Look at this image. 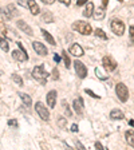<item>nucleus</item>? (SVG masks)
<instances>
[{
	"label": "nucleus",
	"instance_id": "29",
	"mask_svg": "<svg viewBox=\"0 0 134 150\" xmlns=\"http://www.w3.org/2000/svg\"><path fill=\"white\" fill-rule=\"evenodd\" d=\"M16 3L19 4V6H22L23 8H27V7H28V0H16Z\"/></svg>",
	"mask_w": 134,
	"mask_h": 150
},
{
	"label": "nucleus",
	"instance_id": "23",
	"mask_svg": "<svg viewBox=\"0 0 134 150\" xmlns=\"http://www.w3.org/2000/svg\"><path fill=\"white\" fill-rule=\"evenodd\" d=\"M62 58H63V61H64V67H66V68H70V64H71L70 56H68V54H67L64 50L62 51Z\"/></svg>",
	"mask_w": 134,
	"mask_h": 150
},
{
	"label": "nucleus",
	"instance_id": "31",
	"mask_svg": "<svg viewBox=\"0 0 134 150\" xmlns=\"http://www.w3.org/2000/svg\"><path fill=\"white\" fill-rule=\"evenodd\" d=\"M7 123H8V126H11V127H18V126H19V123H18L16 119H10Z\"/></svg>",
	"mask_w": 134,
	"mask_h": 150
},
{
	"label": "nucleus",
	"instance_id": "42",
	"mask_svg": "<svg viewBox=\"0 0 134 150\" xmlns=\"http://www.w3.org/2000/svg\"><path fill=\"white\" fill-rule=\"evenodd\" d=\"M77 147H79V149H85V146H83L82 144H79V142H77Z\"/></svg>",
	"mask_w": 134,
	"mask_h": 150
},
{
	"label": "nucleus",
	"instance_id": "19",
	"mask_svg": "<svg viewBox=\"0 0 134 150\" xmlns=\"http://www.w3.org/2000/svg\"><path fill=\"white\" fill-rule=\"evenodd\" d=\"M125 138H126V142H128L131 147H134V130L126 131V133H125Z\"/></svg>",
	"mask_w": 134,
	"mask_h": 150
},
{
	"label": "nucleus",
	"instance_id": "15",
	"mask_svg": "<svg viewBox=\"0 0 134 150\" xmlns=\"http://www.w3.org/2000/svg\"><path fill=\"white\" fill-rule=\"evenodd\" d=\"M110 118L114 119V121H119V119H123L125 118V115L119 109H114L110 111Z\"/></svg>",
	"mask_w": 134,
	"mask_h": 150
},
{
	"label": "nucleus",
	"instance_id": "8",
	"mask_svg": "<svg viewBox=\"0 0 134 150\" xmlns=\"http://www.w3.org/2000/svg\"><path fill=\"white\" fill-rule=\"evenodd\" d=\"M74 67H75V71H77V75L80 78V79H85V78L87 77V68L80 61L74 62Z\"/></svg>",
	"mask_w": 134,
	"mask_h": 150
},
{
	"label": "nucleus",
	"instance_id": "10",
	"mask_svg": "<svg viewBox=\"0 0 134 150\" xmlns=\"http://www.w3.org/2000/svg\"><path fill=\"white\" fill-rule=\"evenodd\" d=\"M16 26H18V28L20 30V31H23V32H26L27 35H30V36H32L34 35V31H32V28L27 24L24 20H16Z\"/></svg>",
	"mask_w": 134,
	"mask_h": 150
},
{
	"label": "nucleus",
	"instance_id": "1",
	"mask_svg": "<svg viewBox=\"0 0 134 150\" xmlns=\"http://www.w3.org/2000/svg\"><path fill=\"white\" fill-rule=\"evenodd\" d=\"M71 27H73L74 31L79 32L80 35H91V32H94L91 24L87 22H83V20H77V22H74Z\"/></svg>",
	"mask_w": 134,
	"mask_h": 150
},
{
	"label": "nucleus",
	"instance_id": "30",
	"mask_svg": "<svg viewBox=\"0 0 134 150\" xmlns=\"http://www.w3.org/2000/svg\"><path fill=\"white\" fill-rule=\"evenodd\" d=\"M51 77H52V79H54V80H58V79H59V71H58L56 67L52 70V75H51Z\"/></svg>",
	"mask_w": 134,
	"mask_h": 150
},
{
	"label": "nucleus",
	"instance_id": "40",
	"mask_svg": "<svg viewBox=\"0 0 134 150\" xmlns=\"http://www.w3.org/2000/svg\"><path fill=\"white\" fill-rule=\"evenodd\" d=\"M54 61L59 63V62H61V56H59V55H54Z\"/></svg>",
	"mask_w": 134,
	"mask_h": 150
},
{
	"label": "nucleus",
	"instance_id": "2",
	"mask_svg": "<svg viewBox=\"0 0 134 150\" xmlns=\"http://www.w3.org/2000/svg\"><path fill=\"white\" fill-rule=\"evenodd\" d=\"M32 77L35 78L40 85H46L47 83V78H48V73L44 70V66L40 64V66H36L32 70Z\"/></svg>",
	"mask_w": 134,
	"mask_h": 150
},
{
	"label": "nucleus",
	"instance_id": "5",
	"mask_svg": "<svg viewBox=\"0 0 134 150\" xmlns=\"http://www.w3.org/2000/svg\"><path fill=\"white\" fill-rule=\"evenodd\" d=\"M115 94L118 96V99L121 102H126L129 99V89L125 86L123 83H117L115 86Z\"/></svg>",
	"mask_w": 134,
	"mask_h": 150
},
{
	"label": "nucleus",
	"instance_id": "3",
	"mask_svg": "<svg viewBox=\"0 0 134 150\" xmlns=\"http://www.w3.org/2000/svg\"><path fill=\"white\" fill-rule=\"evenodd\" d=\"M110 28L117 36H122L125 32V23L121 19L115 18V19H111V22H110Z\"/></svg>",
	"mask_w": 134,
	"mask_h": 150
},
{
	"label": "nucleus",
	"instance_id": "16",
	"mask_svg": "<svg viewBox=\"0 0 134 150\" xmlns=\"http://www.w3.org/2000/svg\"><path fill=\"white\" fill-rule=\"evenodd\" d=\"M28 8L32 15H38V13L40 12V8H39V6L36 4L35 0H28Z\"/></svg>",
	"mask_w": 134,
	"mask_h": 150
},
{
	"label": "nucleus",
	"instance_id": "7",
	"mask_svg": "<svg viewBox=\"0 0 134 150\" xmlns=\"http://www.w3.org/2000/svg\"><path fill=\"white\" fill-rule=\"evenodd\" d=\"M102 66L107 73H113L117 68V62L113 59L111 56H103L102 59Z\"/></svg>",
	"mask_w": 134,
	"mask_h": 150
},
{
	"label": "nucleus",
	"instance_id": "24",
	"mask_svg": "<svg viewBox=\"0 0 134 150\" xmlns=\"http://www.w3.org/2000/svg\"><path fill=\"white\" fill-rule=\"evenodd\" d=\"M95 74H97V77L99 78V79H102V80H106V79H109V75L107 74H105L102 70L99 67H97L95 68Z\"/></svg>",
	"mask_w": 134,
	"mask_h": 150
},
{
	"label": "nucleus",
	"instance_id": "13",
	"mask_svg": "<svg viewBox=\"0 0 134 150\" xmlns=\"http://www.w3.org/2000/svg\"><path fill=\"white\" fill-rule=\"evenodd\" d=\"M94 11H95L94 3L93 1H87L86 8H85V11H83V16H85V18H91V16L94 15Z\"/></svg>",
	"mask_w": 134,
	"mask_h": 150
},
{
	"label": "nucleus",
	"instance_id": "17",
	"mask_svg": "<svg viewBox=\"0 0 134 150\" xmlns=\"http://www.w3.org/2000/svg\"><path fill=\"white\" fill-rule=\"evenodd\" d=\"M18 95L20 96V99H22L23 103H24L27 107H30V106L32 105V99H31V96H30L28 94H26V93H18Z\"/></svg>",
	"mask_w": 134,
	"mask_h": 150
},
{
	"label": "nucleus",
	"instance_id": "34",
	"mask_svg": "<svg viewBox=\"0 0 134 150\" xmlns=\"http://www.w3.org/2000/svg\"><path fill=\"white\" fill-rule=\"evenodd\" d=\"M63 106H64V110H66V114H67V117H71V114H73V113H71L70 107L67 106V103H66V102H63Z\"/></svg>",
	"mask_w": 134,
	"mask_h": 150
},
{
	"label": "nucleus",
	"instance_id": "6",
	"mask_svg": "<svg viewBox=\"0 0 134 150\" xmlns=\"http://www.w3.org/2000/svg\"><path fill=\"white\" fill-rule=\"evenodd\" d=\"M35 111L38 113V117H40L42 121H48V119H50V113H48V109L42 102H36Z\"/></svg>",
	"mask_w": 134,
	"mask_h": 150
},
{
	"label": "nucleus",
	"instance_id": "43",
	"mask_svg": "<svg viewBox=\"0 0 134 150\" xmlns=\"http://www.w3.org/2000/svg\"><path fill=\"white\" fill-rule=\"evenodd\" d=\"M118 1H122V0H118Z\"/></svg>",
	"mask_w": 134,
	"mask_h": 150
},
{
	"label": "nucleus",
	"instance_id": "14",
	"mask_svg": "<svg viewBox=\"0 0 134 150\" xmlns=\"http://www.w3.org/2000/svg\"><path fill=\"white\" fill-rule=\"evenodd\" d=\"M70 52L74 55V56H82L85 52H83V48L80 47L78 43H74L73 46L70 47Z\"/></svg>",
	"mask_w": 134,
	"mask_h": 150
},
{
	"label": "nucleus",
	"instance_id": "39",
	"mask_svg": "<svg viewBox=\"0 0 134 150\" xmlns=\"http://www.w3.org/2000/svg\"><path fill=\"white\" fill-rule=\"evenodd\" d=\"M95 147H97V149H103V146H102V144H101V142H95Z\"/></svg>",
	"mask_w": 134,
	"mask_h": 150
},
{
	"label": "nucleus",
	"instance_id": "28",
	"mask_svg": "<svg viewBox=\"0 0 134 150\" xmlns=\"http://www.w3.org/2000/svg\"><path fill=\"white\" fill-rule=\"evenodd\" d=\"M66 123H67V121H66V118H63V117H59L58 118V125L61 126V127H66Z\"/></svg>",
	"mask_w": 134,
	"mask_h": 150
},
{
	"label": "nucleus",
	"instance_id": "21",
	"mask_svg": "<svg viewBox=\"0 0 134 150\" xmlns=\"http://www.w3.org/2000/svg\"><path fill=\"white\" fill-rule=\"evenodd\" d=\"M6 11L10 13L11 18H16V16H19V11H16V8H15L13 4H8V6L6 7Z\"/></svg>",
	"mask_w": 134,
	"mask_h": 150
},
{
	"label": "nucleus",
	"instance_id": "35",
	"mask_svg": "<svg viewBox=\"0 0 134 150\" xmlns=\"http://www.w3.org/2000/svg\"><path fill=\"white\" fill-rule=\"evenodd\" d=\"M87 1H89V0H78V1H77V6L80 7V6H83V4H87Z\"/></svg>",
	"mask_w": 134,
	"mask_h": 150
},
{
	"label": "nucleus",
	"instance_id": "38",
	"mask_svg": "<svg viewBox=\"0 0 134 150\" xmlns=\"http://www.w3.org/2000/svg\"><path fill=\"white\" fill-rule=\"evenodd\" d=\"M55 0H42V3H44V4H52Z\"/></svg>",
	"mask_w": 134,
	"mask_h": 150
},
{
	"label": "nucleus",
	"instance_id": "37",
	"mask_svg": "<svg viewBox=\"0 0 134 150\" xmlns=\"http://www.w3.org/2000/svg\"><path fill=\"white\" fill-rule=\"evenodd\" d=\"M71 130H73L74 133H77V131H78V125H77V123H74L73 126H71Z\"/></svg>",
	"mask_w": 134,
	"mask_h": 150
},
{
	"label": "nucleus",
	"instance_id": "4",
	"mask_svg": "<svg viewBox=\"0 0 134 150\" xmlns=\"http://www.w3.org/2000/svg\"><path fill=\"white\" fill-rule=\"evenodd\" d=\"M18 46H19L20 50H13V51H12V58L15 59V61H18V62H26V61H28V54H27V51L24 50L23 44L20 43V42H18Z\"/></svg>",
	"mask_w": 134,
	"mask_h": 150
},
{
	"label": "nucleus",
	"instance_id": "20",
	"mask_svg": "<svg viewBox=\"0 0 134 150\" xmlns=\"http://www.w3.org/2000/svg\"><path fill=\"white\" fill-rule=\"evenodd\" d=\"M94 18H95L97 20H102L103 18H105V7H99V8H97L95 11H94Z\"/></svg>",
	"mask_w": 134,
	"mask_h": 150
},
{
	"label": "nucleus",
	"instance_id": "41",
	"mask_svg": "<svg viewBox=\"0 0 134 150\" xmlns=\"http://www.w3.org/2000/svg\"><path fill=\"white\" fill-rule=\"evenodd\" d=\"M107 4H109V0H102V7H107Z\"/></svg>",
	"mask_w": 134,
	"mask_h": 150
},
{
	"label": "nucleus",
	"instance_id": "9",
	"mask_svg": "<svg viewBox=\"0 0 134 150\" xmlns=\"http://www.w3.org/2000/svg\"><path fill=\"white\" fill-rule=\"evenodd\" d=\"M32 47H34V50L36 51V54L40 55V56H46V55L48 54L46 46L43 44V43H40V42H32Z\"/></svg>",
	"mask_w": 134,
	"mask_h": 150
},
{
	"label": "nucleus",
	"instance_id": "32",
	"mask_svg": "<svg viewBox=\"0 0 134 150\" xmlns=\"http://www.w3.org/2000/svg\"><path fill=\"white\" fill-rule=\"evenodd\" d=\"M85 93H86V94H89L90 96H93V98H95V99H99V98H101V96H99V95H97L95 93H93V91H91V90H89V89H86V90H85Z\"/></svg>",
	"mask_w": 134,
	"mask_h": 150
},
{
	"label": "nucleus",
	"instance_id": "36",
	"mask_svg": "<svg viewBox=\"0 0 134 150\" xmlns=\"http://www.w3.org/2000/svg\"><path fill=\"white\" fill-rule=\"evenodd\" d=\"M59 3L64 4V6H70V4H71V0H59Z\"/></svg>",
	"mask_w": 134,
	"mask_h": 150
},
{
	"label": "nucleus",
	"instance_id": "25",
	"mask_svg": "<svg viewBox=\"0 0 134 150\" xmlns=\"http://www.w3.org/2000/svg\"><path fill=\"white\" fill-rule=\"evenodd\" d=\"M94 34H95V36H98V38H101V39H107V35L105 34V31H103L102 28H95L94 30Z\"/></svg>",
	"mask_w": 134,
	"mask_h": 150
},
{
	"label": "nucleus",
	"instance_id": "18",
	"mask_svg": "<svg viewBox=\"0 0 134 150\" xmlns=\"http://www.w3.org/2000/svg\"><path fill=\"white\" fill-rule=\"evenodd\" d=\"M40 31H42V34H43V36H44V39L48 42V43H50V44H51V46H55V44H56V42H55V39L52 38V35H51V34H50V32L47 31V30L42 28Z\"/></svg>",
	"mask_w": 134,
	"mask_h": 150
},
{
	"label": "nucleus",
	"instance_id": "27",
	"mask_svg": "<svg viewBox=\"0 0 134 150\" xmlns=\"http://www.w3.org/2000/svg\"><path fill=\"white\" fill-rule=\"evenodd\" d=\"M12 80L18 85V86H23V79L18 75V74H12Z\"/></svg>",
	"mask_w": 134,
	"mask_h": 150
},
{
	"label": "nucleus",
	"instance_id": "33",
	"mask_svg": "<svg viewBox=\"0 0 134 150\" xmlns=\"http://www.w3.org/2000/svg\"><path fill=\"white\" fill-rule=\"evenodd\" d=\"M129 34H130V40H131V43L134 44V26H131L130 28H129Z\"/></svg>",
	"mask_w": 134,
	"mask_h": 150
},
{
	"label": "nucleus",
	"instance_id": "11",
	"mask_svg": "<svg viewBox=\"0 0 134 150\" xmlns=\"http://www.w3.org/2000/svg\"><path fill=\"white\" fill-rule=\"evenodd\" d=\"M56 91L55 90H51V91H48L47 93V96H46V99H47V103L48 106L51 107V109H54L55 105H56Z\"/></svg>",
	"mask_w": 134,
	"mask_h": 150
},
{
	"label": "nucleus",
	"instance_id": "22",
	"mask_svg": "<svg viewBox=\"0 0 134 150\" xmlns=\"http://www.w3.org/2000/svg\"><path fill=\"white\" fill-rule=\"evenodd\" d=\"M42 20L46 23H51V22H54V16H52V13L50 12V11H46V12H43V15H42Z\"/></svg>",
	"mask_w": 134,
	"mask_h": 150
},
{
	"label": "nucleus",
	"instance_id": "26",
	"mask_svg": "<svg viewBox=\"0 0 134 150\" xmlns=\"http://www.w3.org/2000/svg\"><path fill=\"white\" fill-rule=\"evenodd\" d=\"M0 48H1V51H3V52H8L10 46H8V42H7L4 38L1 39V42H0Z\"/></svg>",
	"mask_w": 134,
	"mask_h": 150
},
{
	"label": "nucleus",
	"instance_id": "12",
	"mask_svg": "<svg viewBox=\"0 0 134 150\" xmlns=\"http://www.w3.org/2000/svg\"><path fill=\"white\" fill-rule=\"evenodd\" d=\"M73 107L78 115L83 114V99L82 98H75L73 102Z\"/></svg>",
	"mask_w": 134,
	"mask_h": 150
}]
</instances>
